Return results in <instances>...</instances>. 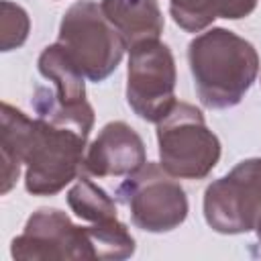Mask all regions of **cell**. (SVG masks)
<instances>
[{"mask_svg":"<svg viewBox=\"0 0 261 261\" xmlns=\"http://www.w3.org/2000/svg\"><path fill=\"white\" fill-rule=\"evenodd\" d=\"M2 194H8L24 165V188L33 196H55L84 171L90 135L45 120L29 118L22 110L2 102L0 114Z\"/></svg>","mask_w":261,"mask_h":261,"instance_id":"6da1fadb","label":"cell"},{"mask_svg":"<svg viewBox=\"0 0 261 261\" xmlns=\"http://www.w3.org/2000/svg\"><path fill=\"white\" fill-rule=\"evenodd\" d=\"M188 63L200 102L212 110L237 106L259 75L257 49L222 27H212L190 41Z\"/></svg>","mask_w":261,"mask_h":261,"instance_id":"7a4b0ae2","label":"cell"},{"mask_svg":"<svg viewBox=\"0 0 261 261\" xmlns=\"http://www.w3.org/2000/svg\"><path fill=\"white\" fill-rule=\"evenodd\" d=\"M159 163L179 179H204L220 161V141L200 108L175 102L157 122Z\"/></svg>","mask_w":261,"mask_h":261,"instance_id":"3957f363","label":"cell"},{"mask_svg":"<svg viewBox=\"0 0 261 261\" xmlns=\"http://www.w3.org/2000/svg\"><path fill=\"white\" fill-rule=\"evenodd\" d=\"M57 43L90 82H104L126 51L118 31L94 0L73 2L61 16Z\"/></svg>","mask_w":261,"mask_h":261,"instance_id":"277c9868","label":"cell"},{"mask_svg":"<svg viewBox=\"0 0 261 261\" xmlns=\"http://www.w3.org/2000/svg\"><path fill=\"white\" fill-rule=\"evenodd\" d=\"M116 200L128 208L130 220L145 232H169L190 212L181 184L163 165L147 161L116 188Z\"/></svg>","mask_w":261,"mask_h":261,"instance_id":"5b68a950","label":"cell"},{"mask_svg":"<svg viewBox=\"0 0 261 261\" xmlns=\"http://www.w3.org/2000/svg\"><path fill=\"white\" fill-rule=\"evenodd\" d=\"M204 218L220 234L255 230L261 218V157L243 159L206 188Z\"/></svg>","mask_w":261,"mask_h":261,"instance_id":"8992f818","label":"cell"},{"mask_svg":"<svg viewBox=\"0 0 261 261\" xmlns=\"http://www.w3.org/2000/svg\"><path fill=\"white\" fill-rule=\"evenodd\" d=\"M177 69L171 49L157 41H147L130 49L126 65V102L130 110L147 122H159L175 100Z\"/></svg>","mask_w":261,"mask_h":261,"instance_id":"52a82bcc","label":"cell"},{"mask_svg":"<svg viewBox=\"0 0 261 261\" xmlns=\"http://www.w3.org/2000/svg\"><path fill=\"white\" fill-rule=\"evenodd\" d=\"M10 255L22 261L94 259L86 226H77L59 208L35 210L22 232L12 239Z\"/></svg>","mask_w":261,"mask_h":261,"instance_id":"ba28073f","label":"cell"},{"mask_svg":"<svg viewBox=\"0 0 261 261\" xmlns=\"http://www.w3.org/2000/svg\"><path fill=\"white\" fill-rule=\"evenodd\" d=\"M147 163V151L141 135L122 120L102 126L90 143L84 157V173L94 177L130 175Z\"/></svg>","mask_w":261,"mask_h":261,"instance_id":"9c48e42d","label":"cell"},{"mask_svg":"<svg viewBox=\"0 0 261 261\" xmlns=\"http://www.w3.org/2000/svg\"><path fill=\"white\" fill-rule=\"evenodd\" d=\"M100 8L128 51L141 43L157 41L163 33L165 20L157 0H102Z\"/></svg>","mask_w":261,"mask_h":261,"instance_id":"30bf717a","label":"cell"},{"mask_svg":"<svg viewBox=\"0 0 261 261\" xmlns=\"http://www.w3.org/2000/svg\"><path fill=\"white\" fill-rule=\"evenodd\" d=\"M39 73L53 82L55 94L65 104H82L86 102V82L80 67L71 61L65 49L59 43L47 45L37 59Z\"/></svg>","mask_w":261,"mask_h":261,"instance_id":"8fae6325","label":"cell"},{"mask_svg":"<svg viewBox=\"0 0 261 261\" xmlns=\"http://www.w3.org/2000/svg\"><path fill=\"white\" fill-rule=\"evenodd\" d=\"M31 104H33V110L37 112V116H41L45 120L73 126L86 135H90V130L94 126L96 116H94V108L88 100L82 104H65L49 88H37Z\"/></svg>","mask_w":261,"mask_h":261,"instance_id":"7c38bea8","label":"cell"},{"mask_svg":"<svg viewBox=\"0 0 261 261\" xmlns=\"http://www.w3.org/2000/svg\"><path fill=\"white\" fill-rule=\"evenodd\" d=\"M65 198H67V206L71 208V212L86 222L100 224V222L118 218L114 198H110L100 186H96L86 175L77 177V181L69 188Z\"/></svg>","mask_w":261,"mask_h":261,"instance_id":"4fadbf2b","label":"cell"},{"mask_svg":"<svg viewBox=\"0 0 261 261\" xmlns=\"http://www.w3.org/2000/svg\"><path fill=\"white\" fill-rule=\"evenodd\" d=\"M88 237L92 241V251L94 259L102 261H122L135 255V237L128 232L126 224L120 222L118 218L86 226Z\"/></svg>","mask_w":261,"mask_h":261,"instance_id":"5bb4252c","label":"cell"},{"mask_svg":"<svg viewBox=\"0 0 261 261\" xmlns=\"http://www.w3.org/2000/svg\"><path fill=\"white\" fill-rule=\"evenodd\" d=\"M169 14L186 33H200L218 18V0H169Z\"/></svg>","mask_w":261,"mask_h":261,"instance_id":"9a60e30c","label":"cell"},{"mask_svg":"<svg viewBox=\"0 0 261 261\" xmlns=\"http://www.w3.org/2000/svg\"><path fill=\"white\" fill-rule=\"evenodd\" d=\"M0 49L4 53L22 47L31 33L27 10L10 0H0Z\"/></svg>","mask_w":261,"mask_h":261,"instance_id":"2e32d148","label":"cell"},{"mask_svg":"<svg viewBox=\"0 0 261 261\" xmlns=\"http://www.w3.org/2000/svg\"><path fill=\"white\" fill-rule=\"evenodd\" d=\"M257 6V0H218V16L226 20H239L249 16Z\"/></svg>","mask_w":261,"mask_h":261,"instance_id":"e0dca14e","label":"cell"},{"mask_svg":"<svg viewBox=\"0 0 261 261\" xmlns=\"http://www.w3.org/2000/svg\"><path fill=\"white\" fill-rule=\"evenodd\" d=\"M255 232H257V241H259V245H261V218H259L257 224H255Z\"/></svg>","mask_w":261,"mask_h":261,"instance_id":"ac0fdd59","label":"cell"}]
</instances>
